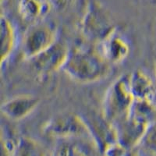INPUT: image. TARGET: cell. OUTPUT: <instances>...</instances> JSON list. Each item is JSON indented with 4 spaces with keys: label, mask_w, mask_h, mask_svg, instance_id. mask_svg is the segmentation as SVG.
<instances>
[{
    "label": "cell",
    "mask_w": 156,
    "mask_h": 156,
    "mask_svg": "<svg viewBox=\"0 0 156 156\" xmlns=\"http://www.w3.org/2000/svg\"><path fill=\"white\" fill-rule=\"evenodd\" d=\"M133 101L128 83V74L119 76L109 86L102 102L103 119L113 124L126 116Z\"/></svg>",
    "instance_id": "3"
},
{
    "label": "cell",
    "mask_w": 156,
    "mask_h": 156,
    "mask_svg": "<svg viewBox=\"0 0 156 156\" xmlns=\"http://www.w3.org/2000/svg\"><path fill=\"white\" fill-rule=\"evenodd\" d=\"M69 0H46L49 6L57 11H62L67 7Z\"/></svg>",
    "instance_id": "16"
},
{
    "label": "cell",
    "mask_w": 156,
    "mask_h": 156,
    "mask_svg": "<svg viewBox=\"0 0 156 156\" xmlns=\"http://www.w3.org/2000/svg\"><path fill=\"white\" fill-rule=\"evenodd\" d=\"M58 40L56 27L48 23H36L26 31L22 41L23 58L27 61L48 49Z\"/></svg>",
    "instance_id": "5"
},
{
    "label": "cell",
    "mask_w": 156,
    "mask_h": 156,
    "mask_svg": "<svg viewBox=\"0 0 156 156\" xmlns=\"http://www.w3.org/2000/svg\"><path fill=\"white\" fill-rule=\"evenodd\" d=\"M42 129L48 136L59 139L79 136L92 137L87 121L80 115L71 112H61L51 117L44 122Z\"/></svg>",
    "instance_id": "4"
},
{
    "label": "cell",
    "mask_w": 156,
    "mask_h": 156,
    "mask_svg": "<svg viewBox=\"0 0 156 156\" xmlns=\"http://www.w3.org/2000/svg\"><path fill=\"white\" fill-rule=\"evenodd\" d=\"M53 156H99V146L90 136L61 139Z\"/></svg>",
    "instance_id": "7"
},
{
    "label": "cell",
    "mask_w": 156,
    "mask_h": 156,
    "mask_svg": "<svg viewBox=\"0 0 156 156\" xmlns=\"http://www.w3.org/2000/svg\"><path fill=\"white\" fill-rule=\"evenodd\" d=\"M66 43L57 41L42 53L30 59L33 69L41 76H46L62 70L69 53Z\"/></svg>",
    "instance_id": "6"
},
{
    "label": "cell",
    "mask_w": 156,
    "mask_h": 156,
    "mask_svg": "<svg viewBox=\"0 0 156 156\" xmlns=\"http://www.w3.org/2000/svg\"><path fill=\"white\" fill-rule=\"evenodd\" d=\"M155 76H156V63H155Z\"/></svg>",
    "instance_id": "17"
},
{
    "label": "cell",
    "mask_w": 156,
    "mask_h": 156,
    "mask_svg": "<svg viewBox=\"0 0 156 156\" xmlns=\"http://www.w3.org/2000/svg\"><path fill=\"white\" fill-rule=\"evenodd\" d=\"M126 118L145 126L156 121V108L152 101L133 99L126 114Z\"/></svg>",
    "instance_id": "11"
},
{
    "label": "cell",
    "mask_w": 156,
    "mask_h": 156,
    "mask_svg": "<svg viewBox=\"0 0 156 156\" xmlns=\"http://www.w3.org/2000/svg\"><path fill=\"white\" fill-rule=\"evenodd\" d=\"M62 70L73 81L86 84L107 77L111 71V64L107 62L98 48L78 45L69 48Z\"/></svg>",
    "instance_id": "1"
},
{
    "label": "cell",
    "mask_w": 156,
    "mask_h": 156,
    "mask_svg": "<svg viewBox=\"0 0 156 156\" xmlns=\"http://www.w3.org/2000/svg\"><path fill=\"white\" fill-rule=\"evenodd\" d=\"M2 142L9 150L10 156H45L42 145L30 137H20L13 145L7 140H2Z\"/></svg>",
    "instance_id": "13"
},
{
    "label": "cell",
    "mask_w": 156,
    "mask_h": 156,
    "mask_svg": "<svg viewBox=\"0 0 156 156\" xmlns=\"http://www.w3.org/2000/svg\"><path fill=\"white\" fill-rule=\"evenodd\" d=\"M48 6L42 0H20L18 12L25 21L36 22L45 14Z\"/></svg>",
    "instance_id": "14"
},
{
    "label": "cell",
    "mask_w": 156,
    "mask_h": 156,
    "mask_svg": "<svg viewBox=\"0 0 156 156\" xmlns=\"http://www.w3.org/2000/svg\"><path fill=\"white\" fill-rule=\"evenodd\" d=\"M128 83L133 99L154 101L155 87L151 78L144 71L136 69L128 73Z\"/></svg>",
    "instance_id": "10"
},
{
    "label": "cell",
    "mask_w": 156,
    "mask_h": 156,
    "mask_svg": "<svg viewBox=\"0 0 156 156\" xmlns=\"http://www.w3.org/2000/svg\"><path fill=\"white\" fill-rule=\"evenodd\" d=\"M40 104V98L31 94H23L6 100L1 105V112L7 119L21 120L35 111Z\"/></svg>",
    "instance_id": "8"
},
{
    "label": "cell",
    "mask_w": 156,
    "mask_h": 156,
    "mask_svg": "<svg viewBox=\"0 0 156 156\" xmlns=\"http://www.w3.org/2000/svg\"><path fill=\"white\" fill-rule=\"evenodd\" d=\"M0 34H1V66L12 55L16 46V34L13 24L7 16H1L0 20Z\"/></svg>",
    "instance_id": "12"
},
{
    "label": "cell",
    "mask_w": 156,
    "mask_h": 156,
    "mask_svg": "<svg viewBox=\"0 0 156 156\" xmlns=\"http://www.w3.org/2000/svg\"><path fill=\"white\" fill-rule=\"evenodd\" d=\"M80 33L90 42L100 44L116 30L112 17L99 2H88L80 23Z\"/></svg>",
    "instance_id": "2"
},
{
    "label": "cell",
    "mask_w": 156,
    "mask_h": 156,
    "mask_svg": "<svg viewBox=\"0 0 156 156\" xmlns=\"http://www.w3.org/2000/svg\"><path fill=\"white\" fill-rule=\"evenodd\" d=\"M98 45L101 55L111 65L124 62L130 53L129 43L117 30Z\"/></svg>",
    "instance_id": "9"
},
{
    "label": "cell",
    "mask_w": 156,
    "mask_h": 156,
    "mask_svg": "<svg viewBox=\"0 0 156 156\" xmlns=\"http://www.w3.org/2000/svg\"><path fill=\"white\" fill-rule=\"evenodd\" d=\"M140 144L149 152L156 154V121L147 127Z\"/></svg>",
    "instance_id": "15"
}]
</instances>
